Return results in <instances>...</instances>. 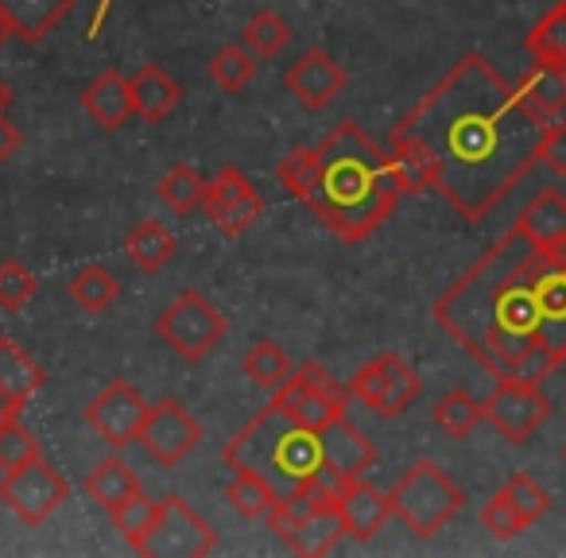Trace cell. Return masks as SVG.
I'll list each match as a JSON object with an SVG mask.
<instances>
[{
    "label": "cell",
    "instance_id": "cell-1",
    "mask_svg": "<svg viewBox=\"0 0 566 558\" xmlns=\"http://www.w3.org/2000/svg\"><path fill=\"white\" fill-rule=\"evenodd\" d=\"M543 120L485 55H462L392 128L388 156L403 194L439 190L465 221H485L535 167Z\"/></svg>",
    "mask_w": 566,
    "mask_h": 558
},
{
    "label": "cell",
    "instance_id": "cell-2",
    "mask_svg": "<svg viewBox=\"0 0 566 558\" xmlns=\"http://www.w3.org/2000/svg\"><path fill=\"white\" fill-rule=\"evenodd\" d=\"M543 256L516 225L478 260L465 275L434 299V323L496 380H509L516 365L543 346L539 267Z\"/></svg>",
    "mask_w": 566,
    "mask_h": 558
},
{
    "label": "cell",
    "instance_id": "cell-3",
    "mask_svg": "<svg viewBox=\"0 0 566 558\" xmlns=\"http://www.w3.org/2000/svg\"><path fill=\"white\" fill-rule=\"evenodd\" d=\"M280 182L342 241H365L400 202L392 156L380 151L354 120H342L323 144L295 148L280 164Z\"/></svg>",
    "mask_w": 566,
    "mask_h": 558
},
{
    "label": "cell",
    "instance_id": "cell-4",
    "mask_svg": "<svg viewBox=\"0 0 566 558\" xmlns=\"http://www.w3.org/2000/svg\"><path fill=\"white\" fill-rule=\"evenodd\" d=\"M221 457H226L229 470L260 473L280 496H287L295 485H303L323 465L318 434L295 423L275 400L268 408H260L252 415V423L229 439Z\"/></svg>",
    "mask_w": 566,
    "mask_h": 558
},
{
    "label": "cell",
    "instance_id": "cell-5",
    "mask_svg": "<svg viewBox=\"0 0 566 558\" xmlns=\"http://www.w3.org/2000/svg\"><path fill=\"white\" fill-rule=\"evenodd\" d=\"M392 501V516H400L408 524V531H416L419 539L439 535L458 512L465 508V493L454 485L447 470L431 457H419L388 493Z\"/></svg>",
    "mask_w": 566,
    "mask_h": 558
},
{
    "label": "cell",
    "instance_id": "cell-6",
    "mask_svg": "<svg viewBox=\"0 0 566 558\" xmlns=\"http://www.w3.org/2000/svg\"><path fill=\"white\" fill-rule=\"evenodd\" d=\"M156 334L164 346L182 361H202L221 338H226V315L206 299L198 287L179 292L156 318Z\"/></svg>",
    "mask_w": 566,
    "mask_h": 558
},
{
    "label": "cell",
    "instance_id": "cell-7",
    "mask_svg": "<svg viewBox=\"0 0 566 558\" xmlns=\"http://www.w3.org/2000/svg\"><path fill=\"white\" fill-rule=\"evenodd\" d=\"M272 400L280 403V408L287 411L300 427H307V431L318 434L323 427H331L334 419L346 415L349 388H342L338 377H331L326 365L307 361L303 369H295L292 377L275 388Z\"/></svg>",
    "mask_w": 566,
    "mask_h": 558
},
{
    "label": "cell",
    "instance_id": "cell-8",
    "mask_svg": "<svg viewBox=\"0 0 566 558\" xmlns=\"http://www.w3.org/2000/svg\"><path fill=\"white\" fill-rule=\"evenodd\" d=\"M218 547V531L190 508L179 496H167L159 501V516L151 524L148 539H144L140 555H164V558H202Z\"/></svg>",
    "mask_w": 566,
    "mask_h": 558
},
{
    "label": "cell",
    "instance_id": "cell-9",
    "mask_svg": "<svg viewBox=\"0 0 566 558\" xmlns=\"http://www.w3.org/2000/svg\"><path fill=\"white\" fill-rule=\"evenodd\" d=\"M0 501L9 504L24 524L35 527V524H43L59 504L71 501V485H66V477L55 465L35 457V462L4 473V481H0Z\"/></svg>",
    "mask_w": 566,
    "mask_h": 558
},
{
    "label": "cell",
    "instance_id": "cell-10",
    "mask_svg": "<svg viewBox=\"0 0 566 558\" xmlns=\"http://www.w3.org/2000/svg\"><path fill=\"white\" fill-rule=\"evenodd\" d=\"M485 419L493 431L509 442H527L551 419V400L539 385H520V380H496L493 396L485 400Z\"/></svg>",
    "mask_w": 566,
    "mask_h": 558
},
{
    "label": "cell",
    "instance_id": "cell-11",
    "mask_svg": "<svg viewBox=\"0 0 566 558\" xmlns=\"http://www.w3.org/2000/svg\"><path fill=\"white\" fill-rule=\"evenodd\" d=\"M198 439H202L198 419L190 415L179 400H171V396L159 400V403H151L148 415H144L140 434H136V442L144 446V454L159 465H179L182 457L198 446Z\"/></svg>",
    "mask_w": 566,
    "mask_h": 558
},
{
    "label": "cell",
    "instance_id": "cell-12",
    "mask_svg": "<svg viewBox=\"0 0 566 558\" xmlns=\"http://www.w3.org/2000/svg\"><path fill=\"white\" fill-rule=\"evenodd\" d=\"M144 415H148V400L128 380H109L86 408V423L102 434L109 450H125L128 442H136Z\"/></svg>",
    "mask_w": 566,
    "mask_h": 558
},
{
    "label": "cell",
    "instance_id": "cell-13",
    "mask_svg": "<svg viewBox=\"0 0 566 558\" xmlns=\"http://www.w3.org/2000/svg\"><path fill=\"white\" fill-rule=\"evenodd\" d=\"M202 213L213 221L218 233L237 236V233H244L252 221H260V213H264V198H260V190L252 187L237 167H221L218 179L206 182Z\"/></svg>",
    "mask_w": 566,
    "mask_h": 558
},
{
    "label": "cell",
    "instance_id": "cell-14",
    "mask_svg": "<svg viewBox=\"0 0 566 558\" xmlns=\"http://www.w3.org/2000/svg\"><path fill=\"white\" fill-rule=\"evenodd\" d=\"M283 86L295 102L303 105L307 113H318L334 102V97L346 90V71L338 66V59H331L323 48H311L287 66L283 74Z\"/></svg>",
    "mask_w": 566,
    "mask_h": 558
},
{
    "label": "cell",
    "instance_id": "cell-15",
    "mask_svg": "<svg viewBox=\"0 0 566 558\" xmlns=\"http://www.w3.org/2000/svg\"><path fill=\"white\" fill-rule=\"evenodd\" d=\"M318 450H323V465L334 470L346 481H361L369 477V470L377 465V446L349 423L346 415L334 419L331 427L318 431Z\"/></svg>",
    "mask_w": 566,
    "mask_h": 558
},
{
    "label": "cell",
    "instance_id": "cell-16",
    "mask_svg": "<svg viewBox=\"0 0 566 558\" xmlns=\"http://www.w3.org/2000/svg\"><path fill=\"white\" fill-rule=\"evenodd\" d=\"M516 229L543 252V256L563 260L566 256V194L563 190L543 187L516 218Z\"/></svg>",
    "mask_w": 566,
    "mask_h": 558
},
{
    "label": "cell",
    "instance_id": "cell-17",
    "mask_svg": "<svg viewBox=\"0 0 566 558\" xmlns=\"http://www.w3.org/2000/svg\"><path fill=\"white\" fill-rule=\"evenodd\" d=\"M82 109L90 113V120H94L97 128L117 133V128H125L128 120L136 117L133 86H128V78L120 71L97 74V78L82 90Z\"/></svg>",
    "mask_w": 566,
    "mask_h": 558
},
{
    "label": "cell",
    "instance_id": "cell-18",
    "mask_svg": "<svg viewBox=\"0 0 566 558\" xmlns=\"http://www.w3.org/2000/svg\"><path fill=\"white\" fill-rule=\"evenodd\" d=\"M338 512H342V524H346V535H354L357 543H369L388 524V516H392V501H388V493L373 488L361 477L342 493Z\"/></svg>",
    "mask_w": 566,
    "mask_h": 558
},
{
    "label": "cell",
    "instance_id": "cell-19",
    "mask_svg": "<svg viewBox=\"0 0 566 558\" xmlns=\"http://www.w3.org/2000/svg\"><path fill=\"white\" fill-rule=\"evenodd\" d=\"M0 12L9 17L12 35L24 43H40L74 12V0H0Z\"/></svg>",
    "mask_w": 566,
    "mask_h": 558
},
{
    "label": "cell",
    "instance_id": "cell-20",
    "mask_svg": "<svg viewBox=\"0 0 566 558\" xmlns=\"http://www.w3.org/2000/svg\"><path fill=\"white\" fill-rule=\"evenodd\" d=\"M43 385H48V372L12 338H0V396H4V403L12 411H20Z\"/></svg>",
    "mask_w": 566,
    "mask_h": 558
},
{
    "label": "cell",
    "instance_id": "cell-21",
    "mask_svg": "<svg viewBox=\"0 0 566 558\" xmlns=\"http://www.w3.org/2000/svg\"><path fill=\"white\" fill-rule=\"evenodd\" d=\"M133 86V105H136V117L148 120V125H159L164 117H171V109L179 105L182 90L171 74L164 71L159 63H148L128 78Z\"/></svg>",
    "mask_w": 566,
    "mask_h": 558
},
{
    "label": "cell",
    "instance_id": "cell-22",
    "mask_svg": "<svg viewBox=\"0 0 566 558\" xmlns=\"http://www.w3.org/2000/svg\"><path fill=\"white\" fill-rule=\"evenodd\" d=\"M520 94H524L527 109H532L543 125L566 117V66L535 63L532 71L520 78Z\"/></svg>",
    "mask_w": 566,
    "mask_h": 558
},
{
    "label": "cell",
    "instance_id": "cell-23",
    "mask_svg": "<svg viewBox=\"0 0 566 558\" xmlns=\"http://www.w3.org/2000/svg\"><path fill=\"white\" fill-rule=\"evenodd\" d=\"M86 493L90 501H97L105 512H117L125 501H133L136 493H144L140 488V477H136V470L128 462H120L117 454H109L105 462H97L94 470L86 473Z\"/></svg>",
    "mask_w": 566,
    "mask_h": 558
},
{
    "label": "cell",
    "instance_id": "cell-24",
    "mask_svg": "<svg viewBox=\"0 0 566 558\" xmlns=\"http://www.w3.org/2000/svg\"><path fill=\"white\" fill-rule=\"evenodd\" d=\"M125 252H128V260L140 267V272L156 275L175 260V236H171V229H167L164 221H140V225L128 233Z\"/></svg>",
    "mask_w": 566,
    "mask_h": 558
},
{
    "label": "cell",
    "instance_id": "cell-25",
    "mask_svg": "<svg viewBox=\"0 0 566 558\" xmlns=\"http://www.w3.org/2000/svg\"><path fill=\"white\" fill-rule=\"evenodd\" d=\"M346 535V524H342V512L338 508H315L307 519H303L300 527H295V535L287 539V547L295 550V555H331L334 547H338V539Z\"/></svg>",
    "mask_w": 566,
    "mask_h": 558
},
{
    "label": "cell",
    "instance_id": "cell-26",
    "mask_svg": "<svg viewBox=\"0 0 566 558\" xmlns=\"http://www.w3.org/2000/svg\"><path fill=\"white\" fill-rule=\"evenodd\" d=\"M380 357H385V400H380L377 415L396 419L419 400L423 385H419V372L400 354H380Z\"/></svg>",
    "mask_w": 566,
    "mask_h": 558
},
{
    "label": "cell",
    "instance_id": "cell-27",
    "mask_svg": "<svg viewBox=\"0 0 566 558\" xmlns=\"http://www.w3.org/2000/svg\"><path fill=\"white\" fill-rule=\"evenodd\" d=\"M120 295V284H117V275L109 272V267L102 264H86L74 272L71 280V299L78 303L86 315H102V310H109L113 303H117Z\"/></svg>",
    "mask_w": 566,
    "mask_h": 558
},
{
    "label": "cell",
    "instance_id": "cell-28",
    "mask_svg": "<svg viewBox=\"0 0 566 558\" xmlns=\"http://www.w3.org/2000/svg\"><path fill=\"white\" fill-rule=\"evenodd\" d=\"M226 501H229V508H233L237 516L260 519V516H268V512L275 508L280 493H275V488L268 485V481L260 477V473H252V470H233V481L226 485Z\"/></svg>",
    "mask_w": 566,
    "mask_h": 558
},
{
    "label": "cell",
    "instance_id": "cell-29",
    "mask_svg": "<svg viewBox=\"0 0 566 558\" xmlns=\"http://www.w3.org/2000/svg\"><path fill=\"white\" fill-rule=\"evenodd\" d=\"M481 419H485V403L473 392H465V388H454V392H447L434 403V427L447 431L450 439H470Z\"/></svg>",
    "mask_w": 566,
    "mask_h": 558
},
{
    "label": "cell",
    "instance_id": "cell-30",
    "mask_svg": "<svg viewBox=\"0 0 566 558\" xmlns=\"http://www.w3.org/2000/svg\"><path fill=\"white\" fill-rule=\"evenodd\" d=\"M202 198H206V179L190 164H175L171 171L159 179V202L171 213H179V218L202 210Z\"/></svg>",
    "mask_w": 566,
    "mask_h": 558
},
{
    "label": "cell",
    "instance_id": "cell-31",
    "mask_svg": "<svg viewBox=\"0 0 566 558\" xmlns=\"http://www.w3.org/2000/svg\"><path fill=\"white\" fill-rule=\"evenodd\" d=\"M241 372L256 388H268V392H275V388L292 377L295 369H292V361H287V354H283V346H275L272 338H260L256 346L244 354Z\"/></svg>",
    "mask_w": 566,
    "mask_h": 558
},
{
    "label": "cell",
    "instance_id": "cell-32",
    "mask_svg": "<svg viewBox=\"0 0 566 558\" xmlns=\"http://www.w3.org/2000/svg\"><path fill=\"white\" fill-rule=\"evenodd\" d=\"M260 71V59L249 48H221L218 55L206 63V74L213 78V86H221L226 94H241Z\"/></svg>",
    "mask_w": 566,
    "mask_h": 558
},
{
    "label": "cell",
    "instance_id": "cell-33",
    "mask_svg": "<svg viewBox=\"0 0 566 558\" xmlns=\"http://www.w3.org/2000/svg\"><path fill=\"white\" fill-rule=\"evenodd\" d=\"M527 51H532L535 63L547 66H566V0L555 4L539 24L527 35Z\"/></svg>",
    "mask_w": 566,
    "mask_h": 558
},
{
    "label": "cell",
    "instance_id": "cell-34",
    "mask_svg": "<svg viewBox=\"0 0 566 558\" xmlns=\"http://www.w3.org/2000/svg\"><path fill=\"white\" fill-rule=\"evenodd\" d=\"M244 48L252 51V55L264 63V59H275L287 43H292V28H287V20L275 17L272 9H260L256 17L244 24Z\"/></svg>",
    "mask_w": 566,
    "mask_h": 558
},
{
    "label": "cell",
    "instance_id": "cell-35",
    "mask_svg": "<svg viewBox=\"0 0 566 558\" xmlns=\"http://www.w3.org/2000/svg\"><path fill=\"white\" fill-rule=\"evenodd\" d=\"M35 457H43V446H40V439L20 423V415L0 419V470L12 473V470H20V465L35 462Z\"/></svg>",
    "mask_w": 566,
    "mask_h": 558
},
{
    "label": "cell",
    "instance_id": "cell-36",
    "mask_svg": "<svg viewBox=\"0 0 566 558\" xmlns=\"http://www.w3.org/2000/svg\"><path fill=\"white\" fill-rule=\"evenodd\" d=\"M109 516H113V524H117V531L125 535L128 547H133L136 555H140L144 539H148L151 524H156V516H159V504L151 501V496L136 493L133 501H125L117 512H109Z\"/></svg>",
    "mask_w": 566,
    "mask_h": 558
},
{
    "label": "cell",
    "instance_id": "cell-37",
    "mask_svg": "<svg viewBox=\"0 0 566 558\" xmlns=\"http://www.w3.org/2000/svg\"><path fill=\"white\" fill-rule=\"evenodd\" d=\"M504 493H509V501H512V508L524 516V524L532 527L539 516H547V508H551V493L539 485V481L532 477V473H512L509 477V485H504Z\"/></svg>",
    "mask_w": 566,
    "mask_h": 558
},
{
    "label": "cell",
    "instance_id": "cell-38",
    "mask_svg": "<svg viewBox=\"0 0 566 558\" xmlns=\"http://www.w3.org/2000/svg\"><path fill=\"white\" fill-rule=\"evenodd\" d=\"M35 292H40V284H35V275L20 260H4L0 264V307L24 310Z\"/></svg>",
    "mask_w": 566,
    "mask_h": 558
},
{
    "label": "cell",
    "instance_id": "cell-39",
    "mask_svg": "<svg viewBox=\"0 0 566 558\" xmlns=\"http://www.w3.org/2000/svg\"><path fill=\"white\" fill-rule=\"evenodd\" d=\"M481 524H485V531L493 535V539H501V543H509V539H516L520 531H524V516H520L516 508H512V501H509V493H493L485 504H481Z\"/></svg>",
    "mask_w": 566,
    "mask_h": 558
},
{
    "label": "cell",
    "instance_id": "cell-40",
    "mask_svg": "<svg viewBox=\"0 0 566 558\" xmlns=\"http://www.w3.org/2000/svg\"><path fill=\"white\" fill-rule=\"evenodd\" d=\"M349 400H357L369 411L380 408V400H385V357H373L349 377Z\"/></svg>",
    "mask_w": 566,
    "mask_h": 558
},
{
    "label": "cell",
    "instance_id": "cell-41",
    "mask_svg": "<svg viewBox=\"0 0 566 558\" xmlns=\"http://www.w3.org/2000/svg\"><path fill=\"white\" fill-rule=\"evenodd\" d=\"M539 164L547 167L551 175H566V117L551 120L543 128V140H539Z\"/></svg>",
    "mask_w": 566,
    "mask_h": 558
},
{
    "label": "cell",
    "instance_id": "cell-42",
    "mask_svg": "<svg viewBox=\"0 0 566 558\" xmlns=\"http://www.w3.org/2000/svg\"><path fill=\"white\" fill-rule=\"evenodd\" d=\"M17 151H20V133L9 125V120L0 117V164H9Z\"/></svg>",
    "mask_w": 566,
    "mask_h": 558
},
{
    "label": "cell",
    "instance_id": "cell-43",
    "mask_svg": "<svg viewBox=\"0 0 566 558\" xmlns=\"http://www.w3.org/2000/svg\"><path fill=\"white\" fill-rule=\"evenodd\" d=\"M12 102H17V97H12V86L4 78H0V117H4V113L12 109Z\"/></svg>",
    "mask_w": 566,
    "mask_h": 558
},
{
    "label": "cell",
    "instance_id": "cell-44",
    "mask_svg": "<svg viewBox=\"0 0 566 558\" xmlns=\"http://www.w3.org/2000/svg\"><path fill=\"white\" fill-rule=\"evenodd\" d=\"M12 40V24H9V17H4V12H0V48H4V43Z\"/></svg>",
    "mask_w": 566,
    "mask_h": 558
},
{
    "label": "cell",
    "instance_id": "cell-45",
    "mask_svg": "<svg viewBox=\"0 0 566 558\" xmlns=\"http://www.w3.org/2000/svg\"><path fill=\"white\" fill-rule=\"evenodd\" d=\"M9 415H20V411H12L9 403H4V396H0V419H9Z\"/></svg>",
    "mask_w": 566,
    "mask_h": 558
},
{
    "label": "cell",
    "instance_id": "cell-46",
    "mask_svg": "<svg viewBox=\"0 0 566 558\" xmlns=\"http://www.w3.org/2000/svg\"><path fill=\"white\" fill-rule=\"evenodd\" d=\"M563 462H566V446H563Z\"/></svg>",
    "mask_w": 566,
    "mask_h": 558
}]
</instances>
